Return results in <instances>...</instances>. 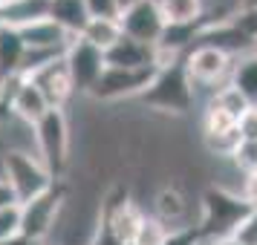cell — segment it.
<instances>
[{
    "label": "cell",
    "mask_w": 257,
    "mask_h": 245,
    "mask_svg": "<svg viewBox=\"0 0 257 245\" xmlns=\"http://www.w3.org/2000/svg\"><path fill=\"white\" fill-rule=\"evenodd\" d=\"M47 3H52V0H47Z\"/></svg>",
    "instance_id": "ab89813d"
},
{
    "label": "cell",
    "mask_w": 257,
    "mask_h": 245,
    "mask_svg": "<svg viewBox=\"0 0 257 245\" xmlns=\"http://www.w3.org/2000/svg\"><path fill=\"white\" fill-rule=\"evenodd\" d=\"M90 245H110V242H107L104 236H101V233H98V236H95V239H93V242H90Z\"/></svg>",
    "instance_id": "d590c367"
},
{
    "label": "cell",
    "mask_w": 257,
    "mask_h": 245,
    "mask_svg": "<svg viewBox=\"0 0 257 245\" xmlns=\"http://www.w3.org/2000/svg\"><path fill=\"white\" fill-rule=\"evenodd\" d=\"M237 130H240V139L243 141H257V107H248L240 116Z\"/></svg>",
    "instance_id": "83f0119b"
},
{
    "label": "cell",
    "mask_w": 257,
    "mask_h": 245,
    "mask_svg": "<svg viewBox=\"0 0 257 245\" xmlns=\"http://www.w3.org/2000/svg\"><path fill=\"white\" fill-rule=\"evenodd\" d=\"M90 18H118L116 0H84Z\"/></svg>",
    "instance_id": "f1b7e54d"
},
{
    "label": "cell",
    "mask_w": 257,
    "mask_h": 245,
    "mask_svg": "<svg viewBox=\"0 0 257 245\" xmlns=\"http://www.w3.org/2000/svg\"><path fill=\"white\" fill-rule=\"evenodd\" d=\"M118 26H121V35L130 38V41H139L145 47H153L162 41V32H165V18L156 6V0H142L136 3L133 9L118 15Z\"/></svg>",
    "instance_id": "9c48e42d"
},
{
    "label": "cell",
    "mask_w": 257,
    "mask_h": 245,
    "mask_svg": "<svg viewBox=\"0 0 257 245\" xmlns=\"http://www.w3.org/2000/svg\"><path fill=\"white\" fill-rule=\"evenodd\" d=\"M240 12H257V0H237Z\"/></svg>",
    "instance_id": "836d02e7"
},
{
    "label": "cell",
    "mask_w": 257,
    "mask_h": 245,
    "mask_svg": "<svg viewBox=\"0 0 257 245\" xmlns=\"http://www.w3.org/2000/svg\"><path fill=\"white\" fill-rule=\"evenodd\" d=\"M26 78L44 93V98H47V104L52 107V110H64L67 101L75 95V87H72L70 70H67V64H64V55L47 61V64H41L35 70H29Z\"/></svg>",
    "instance_id": "30bf717a"
},
{
    "label": "cell",
    "mask_w": 257,
    "mask_h": 245,
    "mask_svg": "<svg viewBox=\"0 0 257 245\" xmlns=\"http://www.w3.org/2000/svg\"><path fill=\"white\" fill-rule=\"evenodd\" d=\"M6 205H15V196H12V190H9V185L0 179V208H6Z\"/></svg>",
    "instance_id": "1f68e13d"
},
{
    "label": "cell",
    "mask_w": 257,
    "mask_h": 245,
    "mask_svg": "<svg viewBox=\"0 0 257 245\" xmlns=\"http://www.w3.org/2000/svg\"><path fill=\"white\" fill-rule=\"evenodd\" d=\"M0 162H3V182L9 185V190H12V196L18 205L35 199L38 193L49 190V187L58 182L41 164L35 150H26V147H3Z\"/></svg>",
    "instance_id": "7a4b0ae2"
},
{
    "label": "cell",
    "mask_w": 257,
    "mask_h": 245,
    "mask_svg": "<svg viewBox=\"0 0 257 245\" xmlns=\"http://www.w3.org/2000/svg\"><path fill=\"white\" fill-rule=\"evenodd\" d=\"M168 231H171V228H168L162 219L145 213L139 231H136V236H133V245H162V239L168 236Z\"/></svg>",
    "instance_id": "603a6c76"
},
{
    "label": "cell",
    "mask_w": 257,
    "mask_h": 245,
    "mask_svg": "<svg viewBox=\"0 0 257 245\" xmlns=\"http://www.w3.org/2000/svg\"><path fill=\"white\" fill-rule=\"evenodd\" d=\"M81 38L87 44H93L95 49H107L121 41V26H118V18H90L87 26L81 29Z\"/></svg>",
    "instance_id": "ac0fdd59"
},
{
    "label": "cell",
    "mask_w": 257,
    "mask_h": 245,
    "mask_svg": "<svg viewBox=\"0 0 257 245\" xmlns=\"http://www.w3.org/2000/svg\"><path fill=\"white\" fill-rule=\"evenodd\" d=\"M197 98V87L191 84L182 58L171 61L159 67L153 84L139 95L142 107H148L153 113H165V116H188Z\"/></svg>",
    "instance_id": "6da1fadb"
},
{
    "label": "cell",
    "mask_w": 257,
    "mask_h": 245,
    "mask_svg": "<svg viewBox=\"0 0 257 245\" xmlns=\"http://www.w3.org/2000/svg\"><path fill=\"white\" fill-rule=\"evenodd\" d=\"M52 107L47 104V98H44V93L38 90L35 84L29 81V78H24V84H21V90L15 93L12 98V118L15 121H21L24 127H35L41 118L47 116Z\"/></svg>",
    "instance_id": "4fadbf2b"
},
{
    "label": "cell",
    "mask_w": 257,
    "mask_h": 245,
    "mask_svg": "<svg viewBox=\"0 0 257 245\" xmlns=\"http://www.w3.org/2000/svg\"><path fill=\"white\" fill-rule=\"evenodd\" d=\"M64 64H67V70H70L75 93H81V95H87L93 90V84L101 78V72H104V67H107L104 52L95 49L93 44H87L81 35H75L70 41V47L64 52Z\"/></svg>",
    "instance_id": "ba28073f"
},
{
    "label": "cell",
    "mask_w": 257,
    "mask_h": 245,
    "mask_svg": "<svg viewBox=\"0 0 257 245\" xmlns=\"http://www.w3.org/2000/svg\"><path fill=\"white\" fill-rule=\"evenodd\" d=\"M26 44V52H38V55H64L70 41L75 35H70L61 24H55L52 18H41L35 24L18 29Z\"/></svg>",
    "instance_id": "8fae6325"
},
{
    "label": "cell",
    "mask_w": 257,
    "mask_h": 245,
    "mask_svg": "<svg viewBox=\"0 0 257 245\" xmlns=\"http://www.w3.org/2000/svg\"><path fill=\"white\" fill-rule=\"evenodd\" d=\"M208 101H214V104L220 107V110H225L228 116L234 118V121H240V116H243L245 110H248V104H245V98L237 90H234L231 84H222L220 90H214L211 93Z\"/></svg>",
    "instance_id": "7402d4cb"
},
{
    "label": "cell",
    "mask_w": 257,
    "mask_h": 245,
    "mask_svg": "<svg viewBox=\"0 0 257 245\" xmlns=\"http://www.w3.org/2000/svg\"><path fill=\"white\" fill-rule=\"evenodd\" d=\"M231 164L237 167V173L245 176H254L257 173V141H240V147L234 150Z\"/></svg>",
    "instance_id": "d4e9b609"
},
{
    "label": "cell",
    "mask_w": 257,
    "mask_h": 245,
    "mask_svg": "<svg viewBox=\"0 0 257 245\" xmlns=\"http://www.w3.org/2000/svg\"><path fill=\"white\" fill-rule=\"evenodd\" d=\"M165 24H197L205 15V0H156Z\"/></svg>",
    "instance_id": "d6986e66"
},
{
    "label": "cell",
    "mask_w": 257,
    "mask_h": 245,
    "mask_svg": "<svg viewBox=\"0 0 257 245\" xmlns=\"http://www.w3.org/2000/svg\"><path fill=\"white\" fill-rule=\"evenodd\" d=\"M70 118L64 110H49L47 116L32 127L35 156L55 179H64L70 167Z\"/></svg>",
    "instance_id": "277c9868"
},
{
    "label": "cell",
    "mask_w": 257,
    "mask_h": 245,
    "mask_svg": "<svg viewBox=\"0 0 257 245\" xmlns=\"http://www.w3.org/2000/svg\"><path fill=\"white\" fill-rule=\"evenodd\" d=\"M159 67H139V70H118V67H104L101 78L93 84L90 98L98 104H113V101H127L139 98L148 87L153 84Z\"/></svg>",
    "instance_id": "8992f818"
},
{
    "label": "cell",
    "mask_w": 257,
    "mask_h": 245,
    "mask_svg": "<svg viewBox=\"0 0 257 245\" xmlns=\"http://www.w3.org/2000/svg\"><path fill=\"white\" fill-rule=\"evenodd\" d=\"M41 18H49L47 0H12L6 6H0V24L15 26V29H24Z\"/></svg>",
    "instance_id": "9a60e30c"
},
{
    "label": "cell",
    "mask_w": 257,
    "mask_h": 245,
    "mask_svg": "<svg viewBox=\"0 0 257 245\" xmlns=\"http://www.w3.org/2000/svg\"><path fill=\"white\" fill-rule=\"evenodd\" d=\"M64 208H67V185L64 182H55L49 190L24 202L21 205V239L47 245V239L58 228Z\"/></svg>",
    "instance_id": "5b68a950"
},
{
    "label": "cell",
    "mask_w": 257,
    "mask_h": 245,
    "mask_svg": "<svg viewBox=\"0 0 257 245\" xmlns=\"http://www.w3.org/2000/svg\"><path fill=\"white\" fill-rule=\"evenodd\" d=\"M104 64L107 67H118V70H139V67H159L156 64V49L145 47L139 41H130L121 35L118 44L104 52Z\"/></svg>",
    "instance_id": "7c38bea8"
},
{
    "label": "cell",
    "mask_w": 257,
    "mask_h": 245,
    "mask_svg": "<svg viewBox=\"0 0 257 245\" xmlns=\"http://www.w3.org/2000/svg\"><path fill=\"white\" fill-rule=\"evenodd\" d=\"M231 236L240 245H257V210H248L245 213V219L234 228Z\"/></svg>",
    "instance_id": "4316f807"
},
{
    "label": "cell",
    "mask_w": 257,
    "mask_h": 245,
    "mask_svg": "<svg viewBox=\"0 0 257 245\" xmlns=\"http://www.w3.org/2000/svg\"><path fill=\"white\" fill-rule=\"evenodd\" d=\"M182 67H185L188 78H191L194 87H214V90H220L222 84H228L234 58L225 55V52L217 49V47L197 44V47H191V52L182 58Z\"/></svg>",
    "instance_id": "52a82bcc"
},
{
    "label": "cell",
    "mask_w": 257,
    "mask_h": 245,
    "mask_svg": "<svg viewBox=\"0 0 257 245\" xmlns=\"http://www.w3.org/2000/svg\"><path fill=\"white\" fill-rule=\"evenodd\" d=\"M240 130H220V133H202V147L208 156H217V159H228L231 162L234 150L240 147Z\"/></svg>",
    "instance_id": "44dd1931"
},
{
    "label": "cell",
    "mask_w": 257,
    "mask_h": 245,
    "mask_svg": "<svg viewBox=\"0 0 257 245\" xmlns=\"http://www.w3.org/2000/svg\"><path fill=\"white\" fill-rule=\"evenodd\" d=\"M49 18L64 26L70 35H81V29L90 21V12H87L84 0H52L49 3Z\"/></svg>",
    "instance_id": "e0dca14e"
},
{
    "label": "cell",
    "mask_w": 257,
    "mask_h": 245,
    "mask_svg": "<svg viewBox=\"0 0 257 245\" xmlns=\"http://www.w3.org/2000/svg\"><path fill=\"white\" fill-rule=\"evenodd\" d=\"M234 24L240 26L245 35H248V38H251V41L257 44V12H237Z\"/></svg>",
    "instance_id": "4dcf8cb0"
},
{
    "label": "cell",
    "mask_w": 257,
    "mask_h": 245,
    "mask_svg": "<svg viewBox=\"0 0 257 245\" xmlns=\"http://www.w3.org/2000/svg\"><path fill=\"white\" fill-rule=\"evenodd\" d=\"M153 208H156V219L162 222H176L188 213V199L185 193L174 185H165L156 196H153Z\"/></svg>",
    "instance_id": "ffe728a7"
},
{
    "label": "cell",
    "mask_w": 257,
    "mask_h": 245,
    "mask_svg": "<svg viewBox=\"0 0 257 245\" xmlns=\"http://www.w3.org/2000/svg\"><path fill=\"white\" fill-rule=\"evenodd\" d=\"M240 196H243V202L251 210H257V173L243 179V185H240Z\"/></svg>",
    "instance_id": "f546056e"
},
{
    "label": "cell",
    "mask_w": 257,
    "mask_h": 245,
    "mask_svg": "<svg viewBox=\"0 0 257 245\" xmlns=\"http://www.w3.org/2000/svg\"><path fill=\"white\" fill-rule=\"evenodd\" d=\"M47 245H58V242H47Z\"/></svg>",
    "instance_id": "74e56055"
},
{
    "label": "cell",
    "mask_w": 257,
    "mask_h": 245,
    "mask_svg": "<svg viewBox=\"0 0 257 245\" xmlns=\"http://www.w3.org/2000/svg\"><path fill=\"white\" fill-rule=\"evenodd\" d=\"M21 239V205H6L0 208V245H9Z\"/></svg>",
    "instance_id": "cb8c5ba5"
},
{
    "label": "cell",
    "mask_w": 257,
    "mask_h": 245,
    "mask_svg": "<svg viewBox=\"0 0 257 245\" xmlns=\"http://www.w3.org/2000/svg\"><path fill=\"white\" fill-rule=\"evenodd\" d=\"M136 3H142V0H116V9H118V15H121V12H127V9H133Z\"/></svg>",
    "instance_id": "d6a6232c"
},
{
    "label": "cell",
    "mask_w": 257,
    "mask_h": 245,
    "mask_svg": "<svg viewBox=\"0 0 257 245\" xmlns=\"http://www.w3.org/2000/svg\"><path fill=\"white\" fill-rule=\"evenodd\" d=\"M9 245H35V242H26V239H15V242H9Z\"/></svg>",
    "instance_id": "8d00e7d4"
},
{
    "label": "cell",
    "mask_w": 257,
    "mask_h": 245,
    "mask_svg": "<svg viewBox=\"0 0 257 245\" xmlns=\"http://www.w3.org/2000/svg\"><path fill=\"white\" fill-rule=\"evenodd\" d=\"M26 44L15 26L0 24V81L9 75H24Z\"/></svg>",
    "instance_id": "5bb4252c"
},
{
    "label": "cell",
    "mask_w": 257,
    "mask_h": 245,
    "mask_svg": "<svg viewBox=\"0 0 257 245\" xmlns=\"http://www.w3.org/2000/svg\"><path fill=\"white\" fill-rule=\"evenodd\" d=\"M205 245H240L234 236H220V239H208Z\"/></svg>",
    "instance_id": "e575fe53"
},
{
    "label": "cell",
    "mask_w": 257,
    "mask_h": 245,
    "mask_svg": "<svg viewBox=\"0 0 257 245\" xmlns=\"http://www.w3.org/2000/svg\"><path fill=\"white\" fill-rule=\"evenodd\" d=\"M248 205L243 202L240 190H228L222 185H211L202 193V205H199V222L197 231L199 236L208 239H220V236H231L234 228L245 219Z\"/></svg>",
    "instance_id": "3957f363"
},
{
    "label": "cell",
    "mask_w": 257,
    "mask_h": 245,
    "mask_svg": "<svg viewBox=\"0 0 257 245\" xmlns=\"http://www.w3.org/2000/svg\"><path fill=\"white\" fill-rule=\"evenodd\" d=\"M199 245H205V239H202V242H199Z\"/></svg>",
    "instance_id": "f35d334b"
},
{
    "label": "cell",
    "mask_w": 257,
    "mask_h": 245,
    "mask_svg": "<svg viewBox=\"0 0 257 245\" xmlns=\"http://www.w3.org/2000/svg\"><path fill=\"white\" fill-rule=\"evenodd\" d=\"M202 236H199L197 225H179V228H171L168 236L162 239V245H199Z\"/></svg>",
    "instance_id": "484cf974"
},
{
    "label": "cell",
    "mask_w": 257,
    "mask_h": 245,
    "mask_svg": "<svg viewBox=\"0 0 257 245\" xmlns=\"http://www.w3.org/2000/svg\"><path fill=\"white\" fill-rule=\"evenodd\" d=\"M228 84L243 95L248 107H257V55H245V58L234 61Z\"/></svg>",
    "instance_id": "2e32d148"
},
{
    "label": "cell",
    "mask_w": 257,
    "mask_h": 245,
    "mask_svg": "<svg viewBox=\"0 0 257 245\" xmlns=\"http://www.w3.org/2000/svg\"><path fill=\"white\" fill-rule=\"evenodd\" d=\"M254 55H257V52H254Z\"/></svg>",
    "instance_id": "60d3db41"
}]
</instances>
